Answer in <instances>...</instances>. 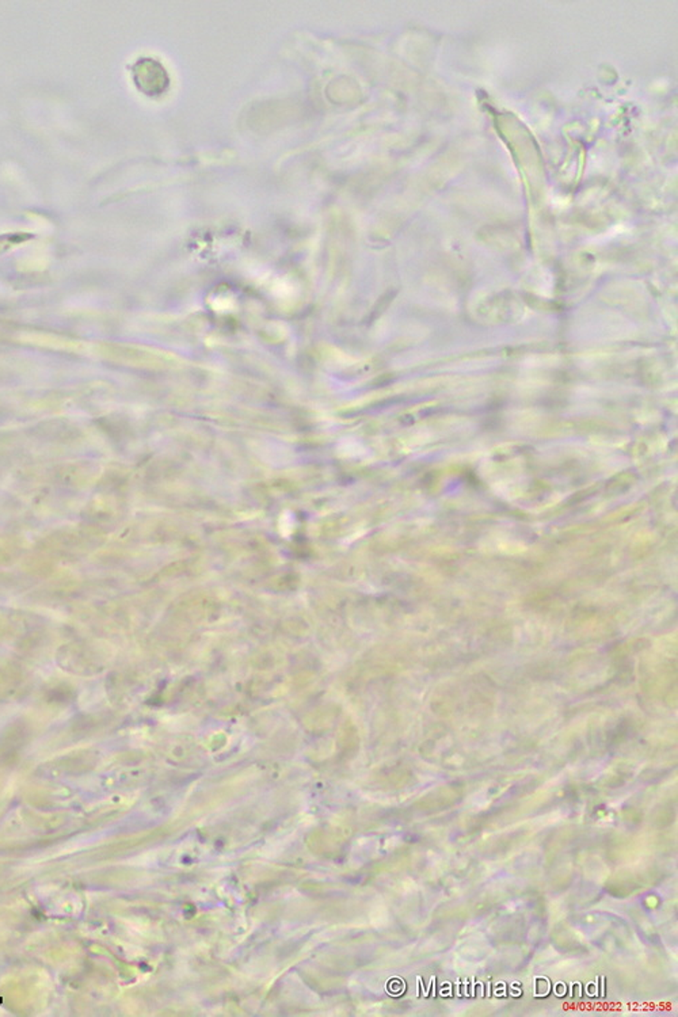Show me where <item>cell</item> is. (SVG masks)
<instances>
[{
	"label": "cell",
	"mask_w": 678,
	"mask_h": 1017,
	"mask_svg": "<svg viewBox=\"0 0 678 1017\" xmlns=\"http://www.w3.org/2000/svg\"><path fill=\"white\" fill-rule=\"evenodd\" d=\"M133 80L136 87L148 97L162 94L170 83L165 68L151 59H143L136 62L133 67Z\"/></svg>",
	"instance_id": "6da1fadb"
}]
</instances>
